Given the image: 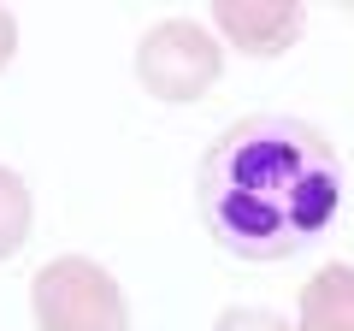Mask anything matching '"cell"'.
I'll use <instances>...</instances> for the list:
<instances>
[{
    "label": "cell",
    "mask_w": 354,
    "mask_h": 331,
    "mask_svg": "<svg viewBox=\"0 0 354 331\" xmlns=\"http://www.w3.org/2000/svg\"><path fill=\"white\" fill-rule=\"evenodd\" d=\"M342 160L307 118L248 113L213 136L195 172L201 225L230 260H290L313 249L342 213Z\"/></svg>",
    "instance_id": "1"
},
{
    "label": "cell",
    "mask_w": 354,
    "mask_h": 331,
    "mask_svg": "<svg viewBox=\"0 0 354 331\" xmlns=\"http://www.w3.org/2000/svg\"><path fill=\"white\" fill-rule=\"evenodd\" d=\"M36 331H130V302L118 278L88 255H59L30 284Z\"/></svg>",
    "instance_id": "2"
},
{
    "label": "cell",
    "mask_w": 354,
    "mask_h": 331,
    "mask_svg": "<svg viewBox=\"0 0 354 331\" xmlns=\"http://www.w3.org/2000/svg\"><path fill=\"white\" fill-rule=\"evenodd\" d=\"M218 71H225L218 36L189 24V18H165V24L142 30V42H136V83L153 101L189 107L218 83Z\"/></svg>",
    "instance_id": "3"
},
{
    "label": "cell",
    "mask_w": 354,
    "mask_h": 331,
    "mask_svg": "<svg viewBox=\"0 0 354 331\" xmlns=\"http://www.w3.org/2000/svg\"><path fill=\"white\" fill-rule=\"evenodd\" d=\"M213 24L230 48L254 53V60H278L283 48H295L307 30V12L290 0H218Z\"/></svg>",
    "instance_id": "4"
},
{
    "label": "cell",
    "mask_w": 354,
    "mask_h": 331,
    "mask_svg": "<svg viewBox=\"0 0 354 331\" xmlns=\"http://www.w3.org/2000/svg\"><path fill=\"white\" fill-rule=\"evenodd\" d=\"M295 331H354V267L348 260H330L301 284Z\"/></svg>",
    "instance_id": "5"
},
{
    "label": "cell",
    "mask_w": 354,
    "mask_h": 331,
    "mask_svg": "<svg viewBox=\"0 0 354 331\" xmlns=\"http://www.w3.org/2000/svg\"><path fill=\"white\" fill-rule=\"evenodd\" d=\"M30 225H36V202H30V184L18 172L0 166V260H12L30 242Z\"/></svg>",
    "instance_id": "6"
},
{
    "label": "cell",
    "mask_w": 354,
    "mask_h": 331,
    "mask_svg": "<svg viewBox=\"0 0 354 331\" xmlns=\"http://www.w3.org/2000/svg\"><path fill=\"white\" fill-rule=\"evenodd\" d=\"M213 331H295V319L272 314V307H225Z\"/></svg>",
    "instance_id": "7"
},
{
    "label": "cell",
    "mask_w": 354,
    "mask_h": 331,
    "mask_svg": "<svg viewBox=\"0 0 354 331\" xmlns=\"http://www.w3.org/2000/svg\"><path fill=\"white\" fill-rule=\"evenodd\" d=\"M12 53H18V24H12V12L0 6V65L12 60Z\"/></svg>",
    "instance_id": "8"
}]
</instances>
